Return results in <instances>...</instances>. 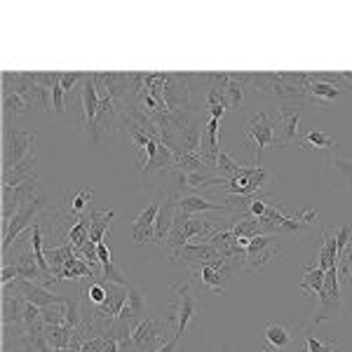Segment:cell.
I'll use <instances>...</instances> for the list:
<instances>
[{"mask_svg": "<svg viewBox=\"0 0 352 352\" xmlns=\"http://www.w3.org/2000/svg\"><path fill=\"white\" fill-rule=\"evenodd\" d=\"M312 78L310 73H252V89L285 101H305Z\"/></svg>", "mask_w": 352, "mask_h": 352, "instance_id": "cell-3", "label": "cell"}, {"mask_svg": "<svg viewBox=\"0 0 352 352\" xmlns=\"http://www.w3.org/2000/svg\"><path fill=\"white\" fill-rule=\"evenodd\" d=\"M3 184H19L38 176L36 132L3 122Z\"/></svg>", "mask_w": 352, "mask_h": 352, "instance_id": "cell-2", "label": "cell"}, {"mask_svg": "<svg viewBox=\"0 0 352 352\" xmlns=\"http://www.w3.org/2000/svg\"><path fill=\"white\" fill-rule=\"evenodd\" d=\"M350 287H352V280H350Z\"/></svg>", "mask_w": 352, "mask_h": 352, "instance_id": "cell-38", "label": "cell"}, {"mask_svg": "<svg viewBox=\"0 0 352 352\" xmlns=\"http://www.w3.org/2000/svg\"><path fill=\"white\" fill-rule=\"evenodd\" d=\"M146 308H148V300H146L144 292H141V289H136L134 285H129L127 300H124V305H122V310H120V315H118L116 322H122V324L134 329L141 320H144Z\"/></svg>", "mask_w": 352, "mask_h": 352, "instance_id": "cell-17", "label": "cell"}, {"mask_svg": "<svg viewBox=\"0 0 352 352\" xmlns=\"http://www.w3.org/2000/svg\"><path fill=\"white\" fill-rule=\"evenodd\" d=\"M160 212V202H151L146 209H141L139 217L134 219V242L136 244H153L157 242L155 221Z\"/></svg>", "mask_w": 352, "mask_h": 352, "instance_id": "cell-18", "label": "cell"}, {"mask_svg": "<svg viewBox=\"0 0 352 352\" xmlns=\"http://www.w3.org/2000/svg\"><path fill=\"white\" fill-rule=\"evenodd\" d=\"M310 78H312V73H310ZM340 94H343V89L336 87V85H331V82H324V80H312L310 87H308L310 99L324 101V104H329V101H336Z\"/></svg>", "mask_w": 352, "mask_h": 352, "instance_id": "cell-27", "label": "cell"}, {"mask_svg": "<svg viewBox=\"0 0 352 352\" xmlns=\"http://www.w3.org/2000/svg\"><path fill=\"white\" fill-rule=\"evenodd\" d=\"M176 207H179V212H184V214H204V212L226 214V212H230L223 202H209V200H204L202 195H190V192L181 195L179 200H176Z\"/></svg>", "mask_w": 352, "mask_h": 352, "instance_id": "cell-20", "label": "cell"}, {"mask_svg": "<svg viewBox=\"0 0 352 352\" xmlns=\"http://www.w3.org/2000/svg\"><path fill=\"white\" fill-rule=\"evenodd\" d=\"M217 352H230V348H228V343H221L219 348H217Z\"/></svg>", "mask_w": 352, "mask_h": 352, "instance_id": "cell-37", "label": "cell"}, {"mask_svg": "<svg viewBox=\"0 0 352 352\" xmlns=\"http://www.w3.org/2000/svg\"><path fill=\"white\" fill-rule=\"evenodd\" d=\"M322 252H320V268L322 270H331L333 265H336L338 261V247H336V237H333L331 228H324V232H322Z\"/></svg>", "mask_w": 352, "mask_h": 352, "instance_id": "cell-26", "label": "cell"}, {"mask_svg": "<svg viewBox=\"0 0 352 352\" xmlns=\"http://www.w3.org/2000/svg\"><path fill=\"white\" fill-rule=\"evenodd\" d=\"M14 287L19 289V294L24 296L28 303L38 305V308H52V305H66L68 300L64 296H54L52 292H47L43 285L31 280H16Z\"/></svg>", "mask_w": 352, "mask_h": 352, "instance_id": "cell-16", "label": "cell"}, {"mask_svg": "<svg viewBox=\"0 0 352 352\" xmlns=\"http://www.w3.org/2000/svg\"><path fill=\"white\" fill-rule=\"evenodd\" d=\"M303 146L305 148H336V136L327 134V132H320V129H312L303 136Z\"/></svg>", "mask_w": 352, "mask_h": 352, "instance_id": "cell-30", "label": "cell"}, {"mask_svg": "<svg viewBox=\"0 0 352 352\" xmlns=\"http://www.w3.org/2000/svg\"><path fill=\"white\" fill-rule=\"evenodd\" d=\"M338 343L336 340H329V343H322L320 338H315L312 333L305 331V350L303 352H336Z\"/></svg>", "mask_w": 352, "mask_h": 352, "instance_id": "cell-32", "label": "cell"}, {"mask_svg": "<svg viewBox=\"0 0 352 352\" xmlns=\"http://www.w3.org/2000/svg\"><path fill=\"white\" fill-rule=\"evenodd\" d=\"M282 247L277 244V235H258L252 237L244 249V265L249 270H261L263 265L280 261Z\"/></svg>", "mask_w": 352, "mask_h": 352, "instance_id": "cell-11", "label": "cell"}, {"mask_svg": "<svg viewBox=\"0 0 352 352\" xmlns=\"http://www.w3.org/2000/svg\"><path fill=\"white\" fill-rule=\"evenodd\" d=\"M116 217V212L109 209V212H96V209L89 204V240L94 244L104 242L106 232H111V219Z\"/></svg>", "mask_w": 352, "mask_h": 352, "instance_id": "cell-23", "label": "cell"}, {"mask_svg": "<svg viewBox=\"0 0 352 352\" xmlns=\"http://www.w3.org/2000/svg\"><path fill=\"white\" fill-rule=\"evenodd\" d=\"M64 94H66V89L61 87V80L54 85L52 87V109H54V113H64L66 111V101H64Z\"/></svg>", "mask_w": 352, "mask_h": 352, "instance_id": "cell-34", "label": "cell"}, {"mask_svg": "<svg viewBox=\"0 0 352 352\" xmlns=\"http://www.w3.org/2000/svg\"><path fill=\"white\" fill-rule=\"evenodd\" d=\"M50 200L45 195H36L33 200H28L21 204V209L14 214V219L8 223V228L3 230V256H8L12 244L19 240V235L24 230H28L33 226V219H38V214L47 212Z\"/></svg>", "mask_w": 352, "mask_h": 352, "instance_id": "cell-6", "label": "cell"}, {"mask_svg": "<svg viewBox=\"0 0 352 352\" xmlns=\"http://www.w3.org/2000/svg\"><path fill=\"white\" fill-rule=\"evenodd\" d=\"M333 237H336V247H338V256L348 249V244L352 242V226H343V228H333Z\"/></svg>", "mask_w": 352, "mask_h": 352, "instance_id": "cell-33", "label": "cell"}, {"mask_svg": "<svg viewBox=\"0 0 352 352\" xmlns=\"http://www.w3.org/2000/svg\"><path fill=\"white\" fill-rule=\"evenodd\" d=\"M73 256H78V249L73 247L71 242H64L61 247L47 249V263H50V270H52V275H54V277L59 275V270L64 268V265H66ZM56 280H59V277H56Z\"/></svg>", "mask_w": 352, "mask_h": 352, "instance_id": "cell-25", "label": "cell"}, {"mask_svg": "<svg viewBox=\"0 0 352 352\" xmlns=\"http://www.w3.org/2000/svg\"><path fill=\"white\" fill-rule=\"evenodd\" d=\"M80 92V109H78V120H80L82 132L89 134V139L94 144H99V134H96V113H99V89L94 82V73H85L80 87H76Z\"/></svg>", "mask_w": 352, "mask_h": 352, "instance_id": "cell-8", "label": "cell"}, {"mask_svg": "<svg viewBox=\"0 0 352 352\" xmlns=\"http://www.w3.org/2000/svg\"><path fill=\"white\" fill-rule=\"evenodd\" d=\"M247 127V141L254 148V167H261V155L268 146H272V139H275V116L256 113L249 118Z\"/></svg>", "mask_w": 352, "mask_h": 352, "instance_id": "cell-10", "label": "cell"}, {"mask_svg": "<svg viewBox=\"0 0 352 352\" xmlns=\"http://www.w3.org/2000/svg\"><path fill=\"white\" fill-rule=\"evenodd\" d=\"M200 78L195 73H127L120 122L141 129L176 153L181 136L192 127H202L192 99Z\"/></svg>", "mask_w": 352, "mask_h": 352, "instance_id": "cell-1", "label": "cell"}, {"mask_svg": "<svg viewBox=\"0 0 352 352\" xmlns=\"http://www.w3.org/2000/svg\"><path fill=\"white\" fill-rule=\"evenodd\" d=\"M92 200V190H80L76 197L71 200V207H68V212L66 214H59V221H78V219H82V212L87 209V202Z\"/></svg>", "mask_w": 352, "mask_h": 352, "instance_id": "cell-28", "label": "cell"}, {"mask_svg": "<svg viewBox=\"0 0 352 352\" xmlns=\"http://www.w3.org/2000/svg\"><path fill=\"white\" fill-rule=\"evenodd\" d=\"M33 104L26 99L24 94H19L16 89L3 85V122H12L24 113H31Z\"/></svg>", "mask_w": 352, "mask_h": 352, "instance_id": "cell-19", "label": "cell"}, {"mask_svg": "<svg viewBox=\"0 0 352 352\" xmlns=\"http://www.w3.org/2000/svg\"><path fill=\"white\" fill-rule=\"evenodd\" d=\"M190 272L195 277V282L200 285L204 292L217 296V294H226L232 282V275H235V268L230 263H226L223 258L214 261V263H197L190 265Z\"/></svg>", "mask_w": 352, "mask_h": 352, "instance_id": "cell-7", "label": "cell"}, {"mask_svg": "<svg viewBox=\"0 0 352 352\" xmlns=\"http://www.w3.org/2000/svg\"><path fill=\"white\" fill-rule=\"evenodd\" d=\"M268 181V172L263 167H242L235 179H223L219 190L223 195H256Z\"/></svg>", "mask_w": 352, "mask_h": 352, "instance_id": "cell-13", "label": "cell"}, {"mask_svg": "<svg viewBox=\"0 0 352 352\" xmlns=\"http://www.w3.org/2000/svg\"><path fill=\"white\" fill-rule=\"evenodd\" d=\"M221 226L212 223V221L202 219V217H195V214H184V212H176V219H174V226H172V232L167 237V249L169 252H176V249L186 247L190 242H207L212 232H217Z\"/></svg>", "mask_w": 352, "mask_h": 352, "instance_id": "cell-4", "label": "cell"}, {"mask_svg": "<svg viewBox=\"0 0 352 352\" xmlns=\"http://www.w3.org/2000/svg\"><path fill=\"white\" fill-rule=\"evenodd\" d=\"M167 322L157 317H144L132 329V350L134 352H155L167 343Z\"/></svg>", "mask_w": 352, "mask_h": 352, "instance_id": "cell-9", "label": "cell"}, {"mask_svg": "<svg viewBox=\"0 0 352 352\" xmlns=\"http://www.w3.org/2000/svg\"><path fill=\"white\" fill-rule=\"evenodd\" d=\"M324 277L327 272L320 268V265H305V272H303V282H300V289L298 292L303 294H315L320 298L322 289H324Z\"/></svg>", "mask_w": 352, "mask_h": 352, "instance_id": "cell-24", "label": "cell"}, {"mask_svg": "<svg viewBox=\"0 0 352 352\" xmlns=\"http://www.w3.org/2000/svg\"><path fill=\"white\" fill-rule=\"evenodd\" d=\"M176 197H167L162 204H160V212H157V221H155V235H157V242H167L169 232H172V226H174V219H176Z\"/></svg>", "mask_w": 352, "mask_h": 352, "instance_id": "cell-22", "label": "cell"}, {"mask_svg": "<svg viewBox=\"0 0 352 352\" xmlns=\"http://www.w3.org/2000/svg\"><path fill=\"white\" fill-rule=\"evenodd\" d=\"M298 122H300V109H282L277 113L272 148H287L289 144H294L298 139Z\"/></svg>", "mask_w": 352, "mask_h": 352, "instance_id": "cell-14", "label": "cell"}, {"mask_svg": "<svg viewBox=\"0 0 352 352\" xmlns=\"http://www.w3.org/2000/svg\"><path fill=\"white\" fill-rule=\"evenodd\" d=\"M217 169H219V174L223 176V179H235L237 174H240V164H237L232 157L228 155L226 151H221L219 153V157H217Z\"/></svg>", "mask_w": 352, "mask_h": 352, "instance_id": "cell-31", "label": "cell"}, {"mask_svg": "<svg viewBox=\"0 0 352 352\" xmlns=\"http://www.w3.org/2000/svg\"><path fill=\"white\" fill-rule=\"evenodd\" d=\"M0 280H3V287H10L12 282H16V280H21L19 277V270H16V265H12V263H3V272H0Z\"/></svg>", "mask_w": 352, "mask_h": 352, "instance_id": "cell-36", "label": "cell"}, {"mask_svg": "<svg viewBox=\"0 0 352 352\" xmlns=\"http://www.w3.org/2000/svg\"><path fill=\"white\" fill-rule=\"evenodd\" d=\"M85 73H61V87L66 89V94H71L76 89L78 82H82Z\"/></svg>", "mask_w": 352, "mask_h": 352, "instance_id": "cell-35", "label": "cell"}, {"mask_svg": "<svg viewBox=\"0 0 352 352\" xmlns=\"http://www.w3.org/2000/svg\"><path fill=\"white\" fill-rule=\"evenodd\" d=\"M172 292H174V305H172V310H169V315L164 317V322H167V324H174V338L181 340L186 333H188L192 322H195L200 305H197L195 296L190 294V282L174 285Z\"/></svg>", "mask_w": 352, "mask_h": 352, "instance_id": "cell-5", "label": "cell"}, {"mask_svg": "<svg viewBox=\"0 0 352 352\" xmlns=\"http://www.w3.org/2000/svg\"><path fill=\"white\" fill-rule=\"evenodd\" d=\"M89 240V219H78L76 223L68 228V235H66V242H71L73 247L80 252L82 249V244Z\"/></svg>", "mask_w": 352, "mask_h": 352, "instance_id": "cell-29", "label": "cell"}, {"mask_svg": "<svg viewBox=\"0 0 352 352\" xmlns=\"http://www.w3.org/2000/svg\"><path fill=\"white\" fill-rule=\"evenodd\" d=\"M169 258L176 261V263H188V265H197V263H214L219 261V252L207 242H190L186 247L176 249V252H169Z\"/></svg>", "mask_w": 352, "mask_h": 352, "instance_id": "cell-15", "label": "cell"}, {"mask_svg": "<svg viewBox=\"0 0 352 352\" xmlns=\"http://www.w3.org/2000/svg\"><path fill=\"white\" fill-rule=\"evenodd\" d=\"M340 315V280L338 270L333 265L331 270H327L324 277V289L320 294V308L312 315V324H322L327 320H336Z\"/></svg>", "mask_w": 352, "mask_h": 352, "instance_id": "cell-12", "label": "cell"}, {"mask_svg": "<svg viewBox=\"0 0 352 352\" xmlns=\"http://www.w3.org/2000/svg\"><path fill=\"white\" fill-rule=\"evenodd\" d=\"M292 331L282 322H270L265 329V340H263V352H285L292 345Z\"/></svg>", "mask_w": 352, "mask_h": 352, "instance_id": "cell-21", "label": "cell"}]
</instances>
